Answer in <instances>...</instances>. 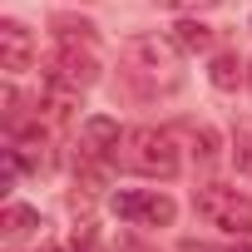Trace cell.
I'll use <instances>...</instances> for the list:
<instances>
[{
    "label": "cell",
    "instance_id": "5",
    "mask_svg": "<svg viewBox=\"0 0 252 252\" xmlns=\"http://www.w3.org/2000/svg\"><path fill=\"white\" fill-rule=\"evenodd\" d=\"M45 79L69 84V89H89V84L99 79V60H94L89 50H79V45H74V35H60V50L50 55Z\"/></svg>",
    "mask_w": 252,
    "mask_h": 252
},
{
    "label": "cell",
    "instance_id": "3",
    "mask_svg": "<svg viewBox=\"0 0 252 252\" xmlns=\"http://www.w3.org/2000/svg\"><path fill=\"white\" fill-rule=\"evenodd\" d=\"M193 208H198V218H203L208 227H222V232H232V237H237V232L252 237V198H247V193L222 188V183H208V188H198Z\"/></svg>",
    "mask_w": 252,
    "mask_h": 252
},
{
    "label": "cell",
    "instance_id": "4",
    "mask_svg": "<svg viewBox=\"0 0 252 252\" xmlns=\"http://www.w3.org/2000/svg\"><path fill=\"white\" fill-rule=\"evenodd\" d=\"M114 213L134 227H168L178 218V203L158 188H124V193H114Z\"/></svg>",
    "mask_w": 252,
    "mask_h": 252
},
{
    "label": "cell",
    "instance_id": "6",
    "mask_svg": "<svg viewBox=\"0 0 252 252\" xmlns=\"http://www.w3.org/2000/svg\"><path fill=\"white\" fill-rule=\"evenodd\" d=\"M35 64V35L20 20H0V69L5 74H25Z\"/></svg>",
    "mask_w": 252,
    "mask_h": 252
},
{
    "label": "cell",
    "instance_id": "1",
    "mask_svg": "<svg viewBox=\"0 0 252 252\" xmlns=\"http://www.w3.org/2000/svg\"><path fill=\"white\" fill-rule=\"evenodd\" d=\"M119 64H124V79L144 94H173L178 89V55L168 40L158 35H134L124 40L119 50Z\"/></svg>",
    "mask_w": 252,
    "mask_h": 252
},
{
    "label": "cell",
    "instance_id": "9",
    "mask_svg": "<svg viewBox=\"0 0 252 252\" xmlns=\"http://www.w3.org/2000/svg\"><path fill=\"white\" fill-rule=\"evenodd\" d=\"M173 45L188 50V55H203V50H213V30L203 20H178L173 25Z\"/></svg>",
    "mask_w": 252,
    "mask_h": 252
},
{
    "label": "cell",
    "instance_id": "13",
    "mask_svg": "<svg viewBox=\"0 0 252 252\" xmlns=\"http://www.w3.org/2000/svg\"><path fill=\"white\" fill-rule=\"evenodd\" d=\"M183 252H252V247H208V242H183Z\"/></svg>",
    "mask_w": 252,
    "mask_h": 252
},
{
    "label": "cell",
    "instance_id": "11",
    "mask_svg": "<svg viewBox=\"0 0 252 252\" xmlns=\"http://www.w3.org/2000/svg\"><path fill=\"white\" fill-rule=\"evenodd\" d=\"M213 84L218 89H237L242 84V60L237 55H218L213 60Z\"/></svg>",
    "mask_w": 252,
    "mask_h": 252
},
{
    "label": "cell",
    "instance_id": "7",
    "mask_svg": "<svg viewBox=\"0 0 252 252\" xmlns=\"http://www.w3.org/2000/svg\"><path fill=\"white\" fill-rule=\"evenodd\" d=\"M109 154H119V124L109 114H94L79 124V158L84 163H104Z\"/></svg>",
    "mask_w": 252,
    "mask_h": 252
},
{
    "label": "cell",
    "instance_id": "12",
    "mask_svg": "<svg viewBox=\"0 0 252 252\" xmlns=\"http://www.w3.org/2000/svg\"><path fill=\"white\" fill-rule=\"evenodd\" d=\"M163 10H183V15H193V10H213V5H222V0H158Z\"/></svg>",
    "mask_w": 252,
    "mask_h": 252
},
{
    "label": "cell",
    "instance_id": "2",
    "mask_svg": "<svg viewBox=\"0 0 252 252\" xmlns=\"http://www.w3.org/2000/svg\"><path fill=\"white\" fill-rule=\"evenodd\" d=\"M114 158L139 178H173L178 173V149H173V134H163V129H129L119 139Z\"/></svg>",
    "mask_w": 252,
    "mask_h": 252
},
{
    "label": "cell",
    "instance_id": "8",
    "mask_svg": "<svg viewBox=\"0 0 252 252\" xmlns=\"http://www.w3.org/2000/svg\"><path fill=\"white\" fill-rule=\"evenodd\" d=\"M35 227H40V213H35V208H25V203H10V208H5V218H0V232H5L10 242L30 237Z\"/></svg>",
    "mask_w": 252,
    "mask_h": 252
},
{
    "label": "cell",
    "instance_id": "10",
    "mask_svg": "<svg viewBox=\"0 0 252 252\" xmlns=\"http://www.w3.org/2000/svg\"><path fill=\"white\" fill-rule=\"evenodd\" d=\"M232 163H237V173H252V114H242L232 124Z\"/></svg>",
    "mask_w": 252,
    "mask_h": 252
}]
</instances>
